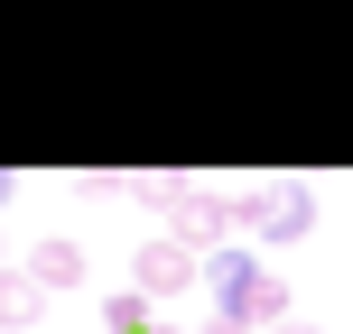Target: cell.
<instances>
[{"instance_id":"cell-1","label":"cell","mask_w":353,"mask_h":334,"mask_svg":"<svg viewBox=\"0 0 353 334\" xmlns=\"http://www.w3.org/2000/svg\"><path fill=\"white\" fill-rule=\"evenodd\" d=\"M205 298H214V316H242L251 334H279L288 325V279H270L251 251H214V260H205Z\"/></svg>"},{"instance_id":"cell-2","label":"cell","mask_w":353,"mask_h":334,"mask_svg":"<svg viewBox=\"0 0 353 334\" xmlns=\"http://www.w3.org/2000/svg\"><path fill=\"white\" fill-rule=\"evenodd\" d=\"M242 232H251V242H270V251L307 242V232H316V195H307L298 176H261V186L242 195Z\"/></svg>"},{"instance_id":"cell-3","label":"cell","mask_w":353,"mask_h":334,"mask_svg":"<svg viewBox=\"0 0 353 334\" xmlns=\"http://www.w3.org/2000/svg\"><path fill=\"white\" fill-rule=\"evenodd\" d=\"M232 223H242V195H214L205 176H195V186L176 195V213H168V232H176V242H186V251H195V260H214Z\"/></svg>"},{"instance_id":"cell-4","label":"cell","mask_w":353,"mask_h":334,"mask_svg":"<svg viewBox=\"0 0 353 334\" xmlns=\"http://www.w3.org/2000/svg\"><path fill=\"white\" fill-rule=\"evenodd\" d=\"M130 288H140L149 306H159V298H186V288H205V260H195L176 232H159V242H140V260H130Z\"/></svg>"},{"instance_id":"cell-5","label":"cell","mask_w":353,"mask_h":334,"mask_svg":"<svg viewBox=\"0 0 353 334\" xmlns=\"http://www.w3.org/2000/svg\"><path fill=\"white\" fill-rule=\"evenodd\" d=\"M19 269H28V279L47 288V298H65V288H84V242H65V232H47V242H37V251H28Z\"/></svg>"},{"instance_id":"cell-6","label":"cell","mask_w":353,"mask_h":334,"mask_svg":"<svg viewBox=\"0 0 353 334\" xmlns=\"http://www.w3.org/2000/svg\"><path fill=\"white\" fill-rule=\"evenodd\" d=\"M37 316H47V288L28 269H0V334H28Z\"/></svg>"},{"instance_id":"cell-7","label":"cell","mask_w":353,"mask_h":334,"mask_svg":"<svg viewBox=\"0 0 353 334\" xmlns=\"http://www.w3.org/2000/svg\"><path fill=\"white\" fill-rule=\"evenodd\" d=\"M103 325H112V334H159V325H149V298H140V288L103 298Z\"/></svg>"},{"instance_id":"cell-8","label":"cell","mask_w":353,"mask_h":334,"mask_svg":"<svg viewBox=\"0 0 353 334\" xmlns=\"http://www.w3.org/2000/svg\"><path fill=\"white\" fill-rule=\"evenodd\" d=\"M186 186H195V176H168V167H159V176H130V195H149V205H168V213H176Z\"/></svg>"},{"instance_id":"cell-9","label":"cell","mask_w":353,"mask_h":334,"mask_svg":"<svg viewBox=\"0 0 353 334\" xmlns=\"http://www.w3.org/2000/svg\"><path fill=\"white\" fill-rule=\"evenodd\" d=\"M205 334H251V325L242 316H205Z\"/></svg>"},{"instance_id":"cell-10","label":"cell","mask_w":353,"mask_h":334,"mask_svg":"<svg viewBox=\"0 0 353 334\" xmlns=\"http://www.w3.org/2000/svg\"><path fill=\"white\" fill-rule=\"evenodd\" d=\"M10 195H19V176H10V167H0V205H10Z\"/></svg>"},{"instance_id":"cell-11","label":"cell","mask_w":353,"mask_h":334,"mask_svg":"<svg viewBox=\"0 0 353 334\" xmlns=\"http://www.w3.org/2000/svg\"><path fill=\"white\" fill-rule=\"evenodd\" d=\"M279 334H316V325H298V316H288V325H279Z\"/></svg>"},{"instance_id":"cell-12","label":"cell","mask_w":353,"mask_h":334,"mask_svg":"<svg viewBox=\"0 0 353 334\" xmlns=\"http://www.w3.org/2000/svg\"><path fill=\"white\" fill-rule=\"evenodd\" d=\"M0 269H19V260H10V242H0Z\"/></svg>"},{"instance_id":"cell-13","label":"cell","mask_w":353,"mask_h":334,"mask_svg":"<svg viewBox=\"0 0 353 334\" xmlns=\"http://www.w3.org/2000/svg\"><path fill=\"white\" fill-rule=\"evenodd\" d=\"M159 334H186V325H159Z\"/></svg>"}]
</instances>
